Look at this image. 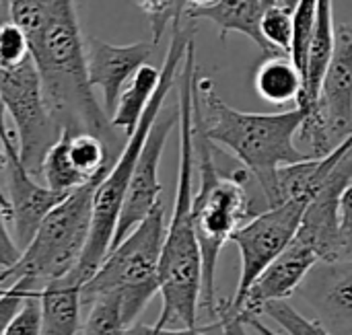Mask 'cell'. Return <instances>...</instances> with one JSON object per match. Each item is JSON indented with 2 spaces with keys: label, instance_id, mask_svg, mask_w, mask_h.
Returning a JSON list of instances; mask_svg holds the SVG:
<instances>
[{
  "label": "cell",
  "instance_id": "obj_1",
  "mask_svg": "<svg viewBox=\"0 0 352 335\" xmlns=\"http://www.w3.org/2000/svg\"><path fill=\"white\" fill-rule=\"evenodd\" d=\"M31 45L45 101L62 130L91 132L120 144L111 119L97 103L87 72V45L74 0H41L10 14Z\"/></svg>",
  "mask_w": 352,
  "mask_h": 335
},
{
  "label": "cell",
  "instance_id": "obj_2",
  "mask_svg": "<svg viewBox=\"0 0 352 335\" xmlns=\"http://www.w3.org/2000/svg\"><path fill=\"white\" fill-rule=\"evenodd\" d=\"M194 41L179 74V169L173 214L165 229L159 264V292L163 299L157 327L190 330L198 325L202 303V253L196 237L194 200Z\"/></svg>",
  "mask_w": 352,
  "mask_h": 335
},
{
  "label": "cell",
  "instance_id": "obj_3",
  "mask_svg": "<svg viewBox=\"0 0 352 335\" xmlns=\"http://www.w3.org/2000/svg\"><path fill=\"white\" fill-rule=\"evenodd\" d=\"M303 117V107L280 113L239 111L217 95L210 78L194 76V124L212 144L229 150L252 173L268 208L276 202L278 169L309 161L297 148Z\"/></svg>",
  "mask_w": 352,
  "mask_h": 335
},
{
  "label": "cell",
  "instance_id": "obj_4",
  "mask_svg": "<svg viewBox=\"0 0 352 335\" xmlns=\"http://www.w3.org/2000/svg\"><path fill=\"white\" fill-rule=\"evenodd\" d=\"M171 41L167 47V56L161 68V80L159 86L151 99V103L146 105L136 130L128 136L122 152L118 154L116 163L111 165V169L107 171V175L101 179V183L95 189V198H93V220H91V233H89V241L87 247L80 255V262L76 264V268L70 272L80 284H85L101 266V262L105 259V255L111 249V241H113V233L118 227V218L122 212V204L128 192V183L130 177L134 173V167L138 163V157L142 152V146L148 138V132L153 128V124L157 122L161 107L169 95V91L173 89V84L177 82V72L184 64L186 51L190 47L192 39V31L184 29L182 25L171 27Z\"/></svg>",
  "mask_w": 352,
  "mask_h": 335
},
{
  "label": "cell",
  "instance_id": "obj_5",
  "mask_svg": "<svg viewBox=\"0 0 352 335\" xmlns=\"http://www.w3.org/2000/svg\"><path fill=\"white\" fill-rule=\"evenodd\" d=\"M212 142L194 124V161L200 173V187L194 192L192 214L196 237L202 253V303L210 315H217V266L225 243L233 233L254 218L258 212L252 206V194L248 183L254 181L248 169L223 175L214 161Z\"/></svg>",
  "mask_w": 352,
  "mask_h": 335
},
{
  "label": "cell",
  "instance_id": "obj_6",
  "mask_svg": "<svg viewBox=\"0 0 352 335\" xmlns=\"http://www.w3.org/2000/svg\"><path fill=\"white\" fill-rule=\"evenodd\" d=\"M165 208L159 202L153 212L101 262L82 284V305L99 297H116L124 323H136L144 307L159 292V264L165 241Z\"/></svg>",
  "mask_w": 352,
  "mask_h": 335
},
{
  "label": "cell",
  "instance_id": "obj_7",
  "mask_svg": "<svg viewBox=\"0 0 352 335\" xmlns=\"http://www.w3.org/2000/svg\"><path fill=\"white\" fill-rule=\"evenodd\" d=\"M101 179L70 192L39 224L14 266L0 272V286L14 280H29L35 288L70 274L87 247L93 198Z\"/></svg>",
  "mask_w": 352,
  "mask_h": 335
},
{
  "label": "cell",
  "instance_id": "obj_8",
  "mask_svg": "<svg viewBox=\"0 0 352 335\" xmlns=\"http://www.w3.org/2000/svg\"><path fill=\"white\" fill-rule=\"evenodd\" d=\"M303 109L297 148L301 144V152L309 159H324L352 138V23L336 29L318 99Z\"/></svg>",
  "mask_w": 352,
  "mask_h": 335
},
{
  "label": "cell",
  "instance_id": "obj_9",
  "mask_svg": "<svg viewBox=\"0 0 352 335\" xmlns=\"http://www.w3.org/2000/svg\"><path fill=\"white\" fill-rule=\"evenodd\" d=\"M0 95L16 128L19 161L29 175L37 177L41 175L47 152L60 140L62 128L45 101L33 58L16 68L0 70Z\"/></svg>",
  "mask_w": 352,
  "mask_h": 335
},
{
  "label": "cell",
  "instance_id": "obj_10",
  "mask_svg": "<svg viewBox=\"0 0 352 335\" xmlns=\"http://www.w3.org/2000/svg\"><path fill=\"white\" fill-rule=\"evenodd\" d=\"M307 204V200L299 198L287 200L278 206L266 208L264 212L256 214L233 233L231 241L237 245L241 255L239 284L233 301L219 305L217 313L227 311L239 315L243 299L248 297L252 284L295 239Z\"/></svg>",
  "mask_w": 352,
  "mask_h": 335
},
{
  "label": "cell",
  "instance_id": "obj_11",
  "mask_svg": "<svg viewBox=\"0 0 352 335\" xmlns=\"http://www.w3.org/2000/svg\"><path fill=\"white\" fill-rule=\"evenodd\" d=\"M352 183V142L309 200L295 241L309 247L320 262H336L346 257L340 224V200Z\"/></svg>",
  "mask_w": 352,
  "mask_h": 335
},
{
  "label": "cell",
  "instance_id": "obj_12",
  "mask_svg": "<svg viewBox=\"0 0 352 335\" xmlns=\"http://www.w3.org/2000/svg\"><path fill=\"white\" fill-rule=\"evenodd\" d=\"M111 144L91 132L62 130L60 140L43 161L41 177L45 185L60 194H70L91 181L103 179L116 163Z\"/></svg>",
  "mask_w": 352,
  "mask_h": 335
},
{
  "label": "cell",
  "instance_id": "obj_13",
  "mask_svg": "<svg viewBox=\"0 0 352 335\" xmlns=\"http://www.w3.org/2000/svg\"><path fill=\"white\" fill-rule=\"evenodd\" d=\"M177 124H179V107L159 113L157 122L153 124L148 138L142 146V152L138 157V163L134 167V173L130 177V183H128V192L122 204L111 249L118 243H122L161 202L159 196L163 187L159 181V165H161V157L169 140V134L173 132Z\"/></svg>",
  "mask_w": 352,
  "mask_h": 335
},
{
  "label": "cell",
  "instance_id": "obj_14",
  "mask_svg": "<svg viewBox=\"0 0 352 335\" xmlns=\"http://www.w3.org/2000/svg\"><path fill=\"white\" fill-rule=\"evenodd\" d=\"M297 292L330 334L352 335V257L318 262Z\"/></svg>",
  "mask_w": 352,
  "mask_h": 335
},
{
  "label": "cell",
  "instance_id": "obj_15",
  "mask_svg": "<svg viewBox=\"0 0 352 335\" xmlns=\"http://www.w3.org/2000/svg\"><path fill=\"white\" fill-rule=\"evenodd\" d=\"M155 43L138 41L130 45H113L101 39H89L87 43V72L91 86L101 91L103 111L111 119L124 86L136 74V70L148 64Z\"/></svg>",
  "mask_w": 352,
  "mask_h": 335
},
{
  "label": "cell",
  "instance_id": "obj_16",
  "mask_svg": "<svg viewBox=\"0 0 352 335\" xmlns=\"http://www.w3.org/2000/svg\"><path fill=\"white\" fill-rule=\"evenodd\" d=\"M6 169H8V222L12 227V237L21 251L29 245L33 235L37 233L39 224L45 220V216L68 196L50 189L47 185H41L35 181L33 175L27 173V169L21 165L19 154L6 157Z\"/></svg>",
  "mask_w": 352,
  "mask_h": 335
},
{
  "label": "cell",
  "instance_id": "obj_17",
  "mask_svg": "<svg viewBox=\"0 0 352 335\" xmlns=\"http://www.w3.org/2000/svg\"><path fill=\"white\" fill-rule=\"evenodd\" d=\"M318 262V255L309 247L293 239L291 245L252 284L239 315H256L266 303L291 299Z\"/></svg>",
  "mask_w": 352,
  "mask_h": 335
},
{
  "label": "cell",
  "instance_id": "obj_18",
  "mask_svg": "<svg viewBox=\"0 0 352 335\" xmlns=\"http://www.w3.org/2000/svg\"><path fill=\"white\" fill-rule=\"evenodd\" d=\"M80 290L82 284L72 274L45 282L39 288V305H41L39 335H80L82 330Z\"/></svg>",
  "mask_w": 352,
  "mask_h": 335
},
{
  "label": "cell",
  "instance_id": "obj_19",
  "mask_svg": "<svg viewBox=\"0 0 352 335\" xmlns=\"http://www.w3.org/2000/svg\"><path fill=\"white\" fill-rule=\"evenodd\" d=\"M264 12L262 0H217L206 8H192L186 10L184 16L188 19H206L219 27L221 39L229 33H241L252 39L264 54L270 56L268 45L260 35V16Z\"/></svg>",
  "mask_w": 352,
  "mask_h": 335
},
{
  "label": "cell",
  "instance_id": "obj_20",
  "mask_svg": "<svg viewBox=\"0 0 352 335\" xmlns=\"http://www.w3.org/2000/svg\"><path fill=\"white\" fill-rule=\"evenodd\" d=\"M256 93L270 105H299L305 89V78L301 70L295 66L291 56L270 54L264 62H260L254 74Z\"/></svg>",
  "mask_w": 352,
  "mask_h": 335
},
{
  "label": "cell",
  "instance_id": "obj_21",
  "mask_svg": "<svg viewBox=\"0 0 352 335\" xmlns=\"http://www.w3.org/2000/svg\"><path fill=\"white\" fill-rule=\"evenodd\" d=\"M334 41H336L334 0H318V16H316V27H314V37L309 43L307 68H305V89L297 107H309L318 99L324 72L334 51Z\"/></svg>",
  "mask_w": 352,
  "mask_h": 335
},
{
  "label": "cell",
  "instance_id": "obj_22",
  "mask_svg": "<svg viewBox=\"0 0 352 335\" xmlns=\"http://www.w3.org/2000/svg\"><path fill=\"white\" fill-rule=\"evenodd\" d=\"M159 80H161V68L153 64H144L136 70L128 86L122 91L116 111L111 115V126L116 130L124 132L126 136H130L136 130L146 105L151 103L159 86Z\"/></svg>",
  "mask_w": 352,
  "mask_h": 335
},
{
  "label": "cell",
  "instance_id": "obj_23",
  "mask_svg": "<svg viewBox=\"0 0 352 335\" xmlns=\"http://www.w3.org/2000/svg\"><path fill=\"white\" fill-rule=\"evenodd\" d=\"M89 305V315L82 321L80 335H124L128 325L122 317V307L116 297H99Z\"/></svg>",
  "mask_w": 352,
  "mask_h": 335
},
{
  "label": "cell",
  "instance_id": "obj_24",
  "mask_svg": "<svg viewBox=\"0 0 352 335\" xmlns=\"http://www.w3.org/2000/svg\"><path fill=\"white\" fill-rule=\"evenodd\" d=\"M316 16H318V0H299L297 6L293 8V41H291L289 56L293 58L295 66L301 70L303 78H305L307 54L314 37Z\"/></svg>",
  "mask_w": 352,
  "mask_h": 335
},
{
  "label": "cell",
  "instance_id": "obj_25",
  "mask_svg": "<svg viewBox=\"0 0 352 335\" xmlns=\"http://www.w3.org/2000/svg\"><path fill=\"white\" fill-rule=\"evenodd\" d=\"M260 35L270 54H291L293 10H287L278 4L264 8L260 16Z\"/></svg>",
  "mask_w": 352,
  "mask_h": 335
},
{
  "label": "cell",
  "instance_id": "obj_26",
  "mask_svg": "<svg viewBox=\"0 0 352 335\" xmlns=\"http://www.w3.org/2000/svg\"><path fill=\"white\" fill-rule=\"evenodd\" d=\"M266 315L268 319H272L278 327H283L289 335H332L322 323L307 319L303 313H299L295 307H291L287 301H274V303H266L256 317Z\"/></svg>",
  "mask_w": 352,
  "mask_h": 335
},
{
  "label": "cell",
  "instance_id": "obj_27",
  "mask_svg": "<svg viewBox=\"0 0 352 335\" xmlns=\"http://www.w3.org/2000/svg\"><path fill=\"white\" fill-rule=\"evenodd\" d=\"M138 8L151 19L153 27V43L157 45L167 31V27L182 25V16L186 12L184 0H134Z\"/></svg>",
  "mask_w": 352,
  "mask_h": 335
},
{
  "label": "cell",
  "instance_id": "obj_28",
  "mask_svg": "<svg viewBox=\"0 0 352 335\" xmlns=\"http://www.w3.org/2000/svg\"><path fill=\"white\" fill-rule=\"evenodd\" d=\"M31 58V45L25 31L12 23H0V70H10L21 66Z\"/></svg>",
  "mask_w": 352,
  "mask_h": 335
},
{
  "label": "cell",
  "instance_id": "obj_29",
  "mask_svg": "<svg viewBox=\"0 0 352 335\" xmlns=\"http://www.w3.org/2000/svg\"><path fill=\"white\" fill-rule=\"evenodd\" d=\"M41 332V305H39V288L31 290L23 301L21 309L8 323L2 335H39Z\"/></svg>",
  "mask_w": 352,
  "mask_h": 335
},
{
  "label": "cell",
  "instance_id": "obj_30",
  "mask_svg": "<svg viewBox=\"0 0 352 335\" xmlns=\"http://www.w3.org/2000/svg\"><path fill=\"white\" fill-rule=\"evenodd\" d=\"M31 290H37L29 280H14L12 284H8L2 292H0V335L4 334V330L8 327V323L12 321V317L16 315V311L21 309L23 301L27 299V294Z\"/></svg>",
  "mask_w": 352,
  "mask_h": 335
},
{
  "label": "cell",
  "instance_id": "obj_31",
  "mask_svg": "<svg viewBox=\"0 0 352 335\" xmlns=\"http://www.w3.org/2000/svg\"><path fill=\"white\" fill-rule=\"evenodd\" d=\"M124 335H225V327L219 321H212L208 325H196L190 330H169V327H157V325H144L134 323L126 330Z\"/></svg>",
  "mask_w": 352,
  "mask_h": 335
},
{
  "label": "cell",
  "instance_id": "obj_32",
  "mask_svg": "<svg viewBox=\"0 0 352 335\" xmlns=\"http://www.w3.org/2000/svg\"><path fill=\"white\" fill-rule=\"evenodd\" d=\"M6 222H8V218H6L4 210L0 208V268L2 270L14 266L21 257V247L16 245Z\"/></svg>",
  "mask_w": 352,
  "mask_h": 335
},
{
  "label": "cell",
  "instance_id": "obj_33",
  "mask_svg": "<svg viewBox=\"0 0 352 335\" xmlns=\"http://www.w3.org/2000/svg\"><path fill=\"white\" fill-rule=\"evenodd\" d=\"M340 224L346 257H352V183L344 189L340 200Z\"/></svg>",
  "mask_w": 352,
  "mask_h": 335
},
{
  "label": "cell",
  "instance_id": "obj_34",
  "mask_svg": "<svg viewBox=\"0 0 352 335\" xmlns=\"http://www.w3.org/2000/svg\"><path fill=\"white\" fill-rule=\"evenodd\" d=\"M217 317L221 319V323L225 327V335H250L248 323L241 319V315H233V313H227V311H219Z\"/></svg>",
  "mask_w": 352,
  "mask_h": 335
},
{
  "label": "cell",
  "instance_id": "obj_35",
  "mask_svg": "<svg viewBox=\"0 0 352 335\" xmlns=\"http://www.w3.org/2000/svg\"><path fill=\"white\" fill-rule=\"evenodd\" d=\"M0 142H2V148L6 152V157H14L19 154V150L14 148V142H12V136L6 128V105L2 101V95H0Z\"/></svg>",
  "mask_w": 352,
  "mask_h": 335
},
{
  "label": "cell",
  "instance_id": "obj_36",
  "mask_svg": "<svg viewBox=\"0 0 352 335\" xmlns=\"http://www.w3.org/2000/svg\"><path fill=\"white\" fill-rule=\"evenodd\" d=\"M241 319L248 323V327H252V330H254L258 335H278L276 332H272L268 325H264L256 315H241Z\"/></svg>",
  "mask_w": 352,
  "mask_h": 335
},
{
  "label": "cell",
  "instance_id": "obj_37",
  "mask_svg": "<svg viewBox=\"0 0 352 335\" xmlns=\"http://www.w3.org/2000/svg\"><path fill=\"white\" fill-rule=\"evenodd\" d=\"M0 167H6V152L2 148V142H0ZM0 208L4 210L6 218H8V198H6V192L0 187Z\"/></svg>",
  "mask_w": 352,
  "mask_h": 335
},
{
  "label": "cell",
  "instance_id": "obj_38",
  "mask_svg": "<svg viewBox=\"0 0 352 335\" xmlns=\"http://www.w3.org/2000/svg\"><path fill=\"white\" fill-rule=\"evenodd\" d=\"M184 2H186V10H192V8H206V6L214 4L217 0H184Z\"/></svg>",
  "mask_w": 352,
  "mask_h": 335
},
{
  "label": "cell",
  "instance_id": "obj_39",
  "mask_svg": "<svg viewBox=\"0 0 352 335\" xmlns=\"http://www.w3.org/2000/svg\"><path fill=\"white\" fill-rule=\"evenodd\" d=\"M297 2H299V0H276V4L283 6V8H287V10H293V8L297 6Z\"/></svg>",
  "mask_w": 352,
  "mask_h": 335
},
{
  "label": "cell",
  "instance_id": "obj_40",
  "mask_svg": "<svg viewBox=\"0 0 352 335\" xmlns=\"http://www.w3.org/2000/svg\"><path fill=\"white\" fill-rule=\"evenodd\" d=\"M262 4H264V8H268V6H274L276 0H262Z\"/></svg>",
  "mask_w": 352,
  "mask_h": 335
},
{
  "label": "cell",
  "instance_id": "obj_41",
  "mask_svg": "<svg viewBox=\"0 0 352 335\" xmlns=\"http://www.w3.org/2000/svg\"><path fill=\"white\" fill-rule=\"evenodd\" d=\"M2 290H4V288H2V286H0V292H2Z\"/></svg>",
  "mask_w": 352,
  "mask_h": 335
}]
</instances>
